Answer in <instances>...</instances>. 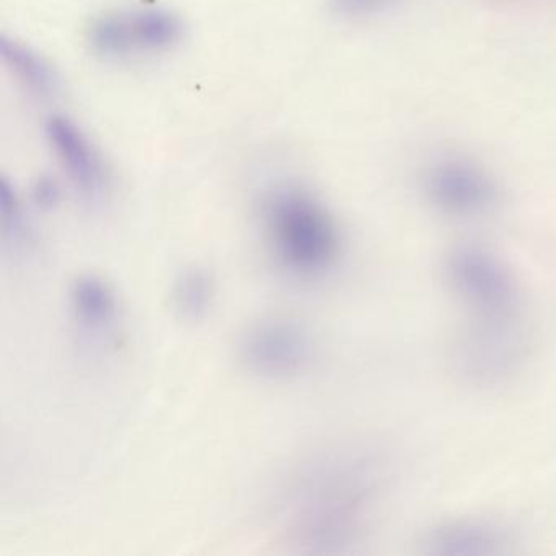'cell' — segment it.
<instances>
[{
	"label": "cell",
	"mask_w": 556,
	"mask_h": 556,
	"mask_svg": "<svg viewBox=\"0 0 556 556\" xmlns=\"http://www.w3.org/2000/svg\"><path fill=\"white\" fill-rule=\"evenodd\" d=\"M67 299L74 324L89 337H106L122 317V302L115 286L97 273L76 276Z\"/></svg>",
	"instance_id": "9c48e42d"
},
{
	"label": "cell",
	"mask_w": 556,
	"mask_h": 556,
	"mask_svg": "<svg viewBox=\"0 0 556 556\" xmlns=\"http://www.w3.org/2000/svg\"><path fill=\"white\" fill-rule=\"evenodd\" d=\"M0 220H2L4 240H8L15 249L24 245L28 232L24 207L8 178H2L0 181Z\"/></svg>",
	"instance_id": "4fadbf2b"
},
{
	"label": "cell",
	"mask_w": 556,
	"mask_h": 556,
	"mask_svg": "<svg viewBox=\"0 0 556 556\" xmlns=\"http://www.w3.org/2000/svg\"><path fill=\"white\" fill-rule=\"evenodd\" d=\"M393 0H330L334 14L346 18H364L379 14Z\"/></svg>",
	"instance_id": "5bb4252c"
},
{
	"label": "cell",
	"mask_w": 556,
	"mask_h": 556,
	"mask_svg": "<svg viewBox=\"0 0 556 556\" xmlns=\"http://www.w3.org/2000/svg\"><path fill=\"white\" fill-rule=\"evenodd\" d=\"M379 491V465L364 452L328 448L305 457L276 496L275 540L288 552H346L369 529Z\"/></svg>",
	"instance_id": "6da1fadb"
},
{
	"label": "cell",
	"mask_w": 556,
	"mask_h": 556,
	"mask_svg": "<svg viewBox=\"0 0 556 556\" xmlns=\"http://www.w3.org/2000/svg\"><path fill=\"white\" fill-rule=\"evenodd\" d=\"M48 142L61 168L80 197L100 201L109 191V172L92 142L76 123L53 116L47 125Z\"/></svg>",
	"instance_id": "ba28073f"
},
{
	"label": "cell",
	"mask_w": 556,
	"mask_h": 556,
	"mask_svg": "<svg viewBox=\"0 0 556 556\" xmlns=\"http://www.w3.org/2000/svg\"><path fill=\"white\" fill-rule=\"evenodd\" d=\"M262 227L273 258L292 278H321L340 260L343 239L337 219L301 185H278L265 194Z\"/></svg>",
	"instance_id": "7a4b0ae2"
},
{
	"label": "cell",
	"mask_w": 556,
	"mask_h": 556,
	"mask_svg": "<svg viewBox=\"0 0 556 556\" xmlns=\"http://www.w3.org/2000/svg\"><path fill=\"white\" fill-rule=\"evenodd\" d=\"M503 532L483 520H455L445 523L428 539L434 555H494L503 552Z\"/></svg>",
	"instance_id": "30bf717a"
},
{
	"label": "cell",
	"mask_w": 556,
	"mask_h": 556,
	"mask_svg": "<svg viewBox=\"0 0 556 556\" xmlns=\"http://www.w3.org/2000/svg\"><path fill=\"white\" fill-rule=\"evenodd\" d=\"M0 51L5 66L31 93L45 97L56 90V74L40 54L5 37L0 41Z\"/></svg>",
	"instance_id": "7c38bea8"
},
{
	"label": "cell",
	"mask_w": 556,
	"mask_h": 556,
	"mask_svg": "<svg viewBox=\"0 0 556 556\" xmlns=\"http://www.w3.org/2000/svg\"><path fill=\"white\" fill-rule=\"evenodd\" d=\"M184 31V22L172 12L144 9L97 18L90 25L87 40L99 56L128 60L170 51L180 43Z\"/></svg>",
	"instance_id": "5b68a950"
},
{
	"label": "cell",
	"mask_w": 556,
	"mask_h": 556,
	"mask_svg": "<svg viewBox=\"0 0 556 556\" xmlns=\"http://www.w3.org/2000/svg\"><path fill=\"white\" fill-rule=\"evenodd\" d=\"M237 359L256 379L289 382L311 372L318 359V340L299 318L266 315L243 328Z\"/></svg>",
	"instance_id": "3957f363"
},
{
	"label": "cell",
	"mask_w": 556,
	"mask_h": 556,
	"mask_svg": "<svg viewBox=\"0 0 556 556\" xmlns=\"http://www.w3.org/2000/svg\"><path fill=\"white\" fill-rule=\"evenodd\" d=\"M527 338L520 318H471L457 344L458 372L477 386H496L517 372L526 356Z\"/></svg>",
	"instance_id": "8992f818"
},
{
	"label": "cell",
	"mask_w": 556,
	"mask_h": 556,
	"mask_svg": "<svg viewBox=\"0 0 556 556\" xmlns=\"http://www.w3.org/2000/svg\"><path fill=\"white\" fill-rule=\"evenodd\" d=\"M35 200L40 206L53 207L60 201V188L53 180L41 178L35 187Z\"/></svg>",
	"instance_id": "9a60e30c"
},
{
	"label": "cell",
	"mask_w": 556,
	"mask_h": 556,
	"mask_svg": "<svg viewBox=\"0 0 556 556\" xmlns=\"http://www.w3.org/2000/svg\"><path fill=\"white\" fill-rule=\"evenodd\" d=\"M425 193L441 213L454 217H478L490 213L500 200L496 181L471 159L447 155L425 172Z\"/></svg>",
	"instance_id": "52a82bcc"
},
{
	"label": "cell",
	"mask_w": 556,
	"mask_h": 556,
	"mask_svg": "<svg viewBox=\"0 0 556 556\" xmlns=\"http://www.w3.org/2000/svg\"><path fill=\"white\" fill-rule=\"evenodd\" d=\"M454 294L478 320L520 318V288L513 269L486 247L464 243L445 258Z\"/></svg>",
	"instance_id": "277c9868"
},
{
	"label": "cell",
	"mask_w": 556,
	"mask_h": 556,
	"mask_svg": "<svg viewBox=\"0 0 556 556\" xmlns=\"http://www.w3.org/2000/svg\"><path fill=\"white\" fill-rule=\"evenodd\" d=\"M216 279L204 266L193 265L184 269L175 279L172 304L185 321H201L210 315L216 302Z\"/></svg>",
	"instance_id": "8fae6325"
}]
</instances>
